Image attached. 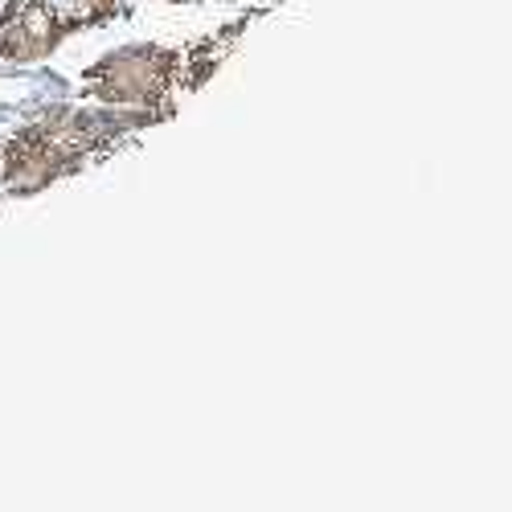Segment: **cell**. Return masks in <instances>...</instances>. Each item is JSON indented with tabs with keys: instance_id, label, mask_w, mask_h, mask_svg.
Returning a JSON list of instances; mask_svg holds the SVG:
<instances>
[{
	"instance_id": "6da1fadb",
	"label": "cell",
	"mask_w": 512,
	"mask_h": 512,
	"mask_svg": "<svg viewBox=\"0 0 512 512\" xmlns=\"http://www.w3.org/2000/svg\"><path fill=\"white\" fill-rule=\"evenodd\" d=\"M41 25H46V13L29 9L21 25H9V33L0 37V54L5 58H33L50 46V37H41Z\"/></svg>"
},
{
	"instance_id": "7a4b0ae2",
	"label": "cell",
	"mask_w": 512,
	"mask_h": 512,
	"mask_svg": "<svg viewBox=\"0 0 512 512\" xmlns=\"http://www.w3.org/2000/svg\"><path fill=\"white\" fill-rule=\"evenodd\" d=\"M50 5H54V13L66 21V17H82V13H87V0H50Z\"/></svg>"
}]
</instances>
